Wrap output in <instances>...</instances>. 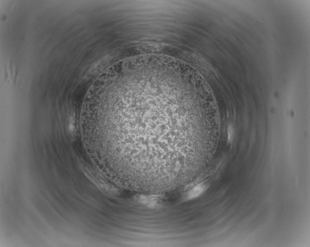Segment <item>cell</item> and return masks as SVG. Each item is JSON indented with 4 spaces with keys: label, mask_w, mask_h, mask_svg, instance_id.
<instances>
[{
    "label": "cell",
    "mask_w": 310,
    "mask_h": 247,
    "mask_svg": "<svg viewBox=\"0 0 310 247\" xmlns=\"http://www.w3.org/2000/svg\"><path fill=\"white\" fill-rule=\"evenodd\" d=\"M206 189V186L203 183H200L196 185L189 190L186 194V199L187 200H192L197 198L203 193Z\"/></svg>",
    "instance_id": "1"
},
{
    "label": "cell",
    "mask_w": 310,
    "mask_h": 247,
    "mask_svg": "<svg viewBox=\"0 0 310 247\" xmlns=\"http://www.w3.org/2000/svg\"><path fill=\"white\" fill-rule=\"evenodd\" d=\"M233 129L231 127H229V130H228V138L230 141L232 140L233 138Z\"/></svg>",
    "instance_id": "2"
}]
</instances>
